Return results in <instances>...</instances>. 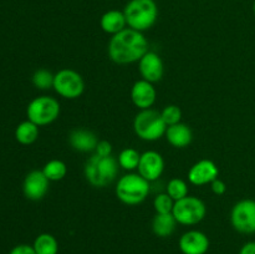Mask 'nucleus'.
<instances>
[{
    "label": "nucleus",
    "mask_w": 255,
    "mask_h": 254,
    "mask_svg": "<svg viewBox=\"0 0 255 254\" xmlns=\"http://www.w3.org/2000/svg\"><path fill=\"white\" fill-rule=\"evenodd\" d=\"M148 51V41L143 32L126 27L112 35L109 42V56L120 65L138 62Z\"/></svg>",
    "instance_id": "nucleus-1"
},
{
    "label": "nucleus",
    "mask_w": 255,
    "mask_h": 254,
    "mask_svg": "<svg viewBox=\"0 0 255 254\" xmlns=\"http://www.w3.org/2000/svg\"><path fill=\"white\" fill-rule=\"evenodd\" d=\"M119 166V161L115 157H101L95 153L85 163V178L91 186L104 188L116 179Z\"/></svg>",
    "instance_id": "nucleus-2"
},
{
    "label": "nucleus",
    "mask_w": 255,
    "mask_h": 254,
    "mask_svg": "<svg viewBox=\"0 0 255 254\" xmlns=\"http://www.w3.org/2000/svg\"><path fill=\"white\" fill-rule=\"evenodd\" d=\"M127 26L137 31L151 29L158 17V7L154 0H129L124 10Z\"/></svg>",
    "instance_id": "nucleus-3"
},
{
    "label": "nucleus",
    "mask_w": 255,
    "mask_h": 254,
    "mask_svg": "<svg viewBox=\"0 0 255 254\" xmlns=\"http://www.w3.org/2000/svg\"><path fill=\"white\" fill-rule=\"evenodd\" d=\"M149 182L139 173H127L116 184V196L127 206L142 203L148 197Z\"/></svg>",
    "instance_id": "nucleus-4"
},
{
    "label": "nucleus",
    "mask_w": 255,
    "mask_h": 254,
    "mask_svg": "<svg viewBox=\"0 0 255 254\" xmlns=\"http://www.w3.org/2000/svg\"><path fill=\"white\" fill-rule=\"evenodd\" d=\"M134 133L143 141H157L164 136L167 129L166 122L161 116V112L156 110H141L133 120Z\"/></svg>",
    "instance_id": "nucleus-5"
},
{
    "label": "nucleus",
    "mask_w": 255,
    "mask_h": 254,
    "mask_svg": "<svg viewBox=\"0 0 255 254\" xmlns=\"http://www.w3.org/2000/svg\"><path fill=\"white\" fill-rule=\"evenodd\" d=\"M27 120L37 126H46L56 121L60 115V104L55 97L39 96L27 105Z\"/></svg>",
    "instance_id": "nucleus-6"
},
{
    "label": "nucleus",
    "mask_w": 255,
    "mask_h": 254,
    "mask_svg": "<svg viewBox=\"0 0 255 254\" xmlns=\"http://www.w3.org/2000/svg\"><path fill=\"white\" fill-rule=\"evenodd\" d=\"M206 213L207 207L204 202L194 196H187L179 201H176L172 211L177 223L183 226H194L199 223L204 219Z\"/></svg>",
    "instance_id": "nucleus-7"
},
{
    "label": "nucleus",
    "mask_w": 255,
    "mask_h": 254,
    "mask_svg": "<svg viewBox=\"0 0 255 254\" xmlns=\"http://www.w3.org/2000/svg\"><path fill=\"white\" fill-rule=\"evenodd\" d=\"M54 90L64 99L75 100L84 94L85 81L75 70L62 69L55 74Z\"/></svg>",
    "instance_id": "nucleus-8"
},
{
    "label": "nucleus",
    "mask_w": 255,
    "mask_h": 254,
    "mask_svg": "<svg viewBox=\"0 0 255 254\" xmlns=\"http://www.w3.org/2000/svg\"><path fill=\"white\" fill-rule=\"evenodd\" d=\"M231 222L237 232L243 234L255 233V201L242 199L234 204L231 212Z\"/></svg>",
    "instance_id": "nucleus-9"
},
{
    "label": "nucleus",
    "mask_w": 255,
    "mask_h": 254,
    "mask_svg": "<svg viewBox=\"0 0 255 254\" xmlns=\"http://www.w3.org/2000/svg\"><path fill=\"white\" fill-rule=\"evenodd\" d=\"M49 184L50 181L46 178L42 169L41 171L34 169L25 177L24 183H22V192L30 201H40L46 196L49 191Z\"/></svg>",
    "instance_id": "nucleus-10"
},
{
    "label": "nucleus",
    "mask_w": 255,
    "mask_h": 254,
    "mask_svg": "<svg viewBox=\"0 0 255 254\" xmlns=\"http://www.w3.org/2000/svg\"><path fill=\"white\" fill-rule=\"evenodd\" d=\"M137 169H138V173L148 182L156 181L163 173V157L156 151H146L141 154Z\"/></svg>",
    "instance_id": "nucleus-11"
},
{
    "label": "nucleus",
    "mask_w": 255,
    "mask_h": 254,
    "mask_svg": "<svg viewBox=\"0 0 255 254\" xmlns=\"http://www.w3.org/2000/svg\"><path fill=\"white\" fill-rule=\"evenodd\" d=\"M138 70L142 79L154 84L163 77V61L154 51H147L138 61Z\"/></svg>",
    "instance_id": "nucleus-12"
},
{
    "label": "nucleus",
    "mask_w": 255,
    "mask_h": 254,
    "mask_svg": "<svg viewBox=\"0 0 255 254\" xmlns=\"http://www.w3.org/2000/svg\"><path fill=\"white\" fill-rule=\"evenodd\" d=\"M219 169L211 159H201L191 167L188 179L194 186H204L218 178Z\"/></svg>",
    "instance_id": "nucleus-13"
},
{
    "label": "nucleus",
    "mask_w": 255,
    "mask_h": 254,
    "mask_svg": "<svg viewBox=\"0 0 255 254\" xmlns=\"http://www.w3.org/2000/svg\"><path fill=\"white\" fill-rule=\"evenodd\" d=\"M157 91L154 89L152 82L146 81V80H138L133 84L131 89V99L132 102L139 110L151 109L156 101Z\"/></svg>",
    "instance_id": "nucleus-14"
},
{
    "label": "nucleus",
    "mask_w": 255,
    "mask_h": 254,
    "mask_svg": "<svg viewBox=\"0 0 255 254\" xmlns=\"http://www.w3.org/2000/svg\"><path fill=\"white\" fill-rule=\"evenodd\" d=\"M179 249L183 254H206L209 238L201 231H188L179 239Z\"/></svg>",
    "instance_id": "nucleus-15"
},
{
    "label": "nucleus",
    "mask_w": 255,
    "mask_h": 254,
    "mask_svg": "<svg viewBox=\"0 0 255 254\" xmlns=\"http://www.w3.org/2000/svg\"><path fill=\"white\" fill-rule=\"evenodd\" d=\"M69 142L70 146H71L75 151L86 153V152H95L97 143H99V138H97L96 134L92 131H90V129L76 128L72 129V131L70 132Z\"/></svg>",
    "instance_id": "nucleus-16"
},
{
    "label": "nucleus",
    "mask_w": 255,
    "mask_h": 254,
    "mask_svg": "<svg viewBox=\"0 0 255 254\" xmlns=\"http://www.w3.org/2000/svg\"><path fill=\"white\" fill-rule=\"evenodd\" d=\"M164 136H166L167 141L177 148L187 147L193 138L192 129L189 128V126H187L186 124H182V122L167 127Z\"/></svg>",
    "instance_id": "nucleus-17"
},
{
    "label": "nucleus",
    "mask_w": 255,
    "mask_h": 254,
    "mask_svg": "<svg viewBox=\"0 0 255 254\" xmlns=\"http://www.w3.org/2000/svg\"><path fill=\"white\" fill-rule=\"evenodd\" d=\"M100 25L105 32L115 35L126 29V16H125L124 11H120V10H109L101 16Z\"/></svg>",
    "instance_id": "nucleus-18"
},
{
    "label": "nucleus",
    "mask_w": 255,
    "mask_h": 254,
    "mask_svg": "<svg viewBox=\"0 0 255 254\" xmlns=\"http://www.w3.org/2000/svg\"><path fill=\"white\" fill-rule=\"evenodd\" d=\"M177 221L172 213H156L152 221V231L157 237L166 238L173 233Z\"/></svg>",
    "instance_id": "nucleus-19"
},
{
    "label": "nucleus",
    "mask_w": 255,
    "mask_h": 254,
    "mask_svg": "<svg viewBox=\"0 0 255 254\" xmlns=\"http://www.w3.org/2000/svg\"><path fill=\"white\" fill-rule=\"evenodd\" d=\"M39 137V126L30 120L17 125L15 129V138L21 144H31Z\"/></svg>",
    "instance_id": "nucleus-20"
},
{
    "label": "nucleus",
    "mask_w": 255,
    "mask_h": 254,
    "mask_svg": "<svg viewBox=\"0 0 255 254\" xmlns=\"http://www.w3.org/2000/svg\"><path fill=\"white\" fill-rule=\"evenodd\" d=\"M36 254H57L59 253V243L52 234L42 233L35 238L34 244Z\"/></svg>",
    "instance_id": "nucleus-21"
},
{
    "label": "nucleus",
    "mask_w": 255,
    "mask_h": 254,
    "mask_svg": "<svg viewBox=\"0 0 255 254\" xmlns=\"http://www.w3.org/2000/svg\"><path fill=\"white\" fill-rule=\"evenodd\" d=\"M42 172H44V174L50 182H56L65 178L67 173V167L61 159H51V161L45 164Z\"/></svg>",
    "instance_id": "nucleus-22"
},
{
    "label": "nucleus",
    "mask_w": 255,
    "mask_h": 254,
    "mask_svg": "<svg viewBox=\"0 0 255 254\" xmlns=\"http://www.w3.org/2000/svg\"><path fill=\"white\" fill-rule=\"evenodd\" d=\"M139 159H141V153L137 149L131 148H125L122 149L121 153L119 156V164L126 171H133V169L138 168Z\"/></svg>",
    "instance_id": "nucleus-23"
},
{
    "label": "nucleus",
    "mask_w": 255,
    "mask_h": 254,
    "mask_svg": "<svg viewBox=\"0 0 255 254\" xmlns=\"http://www.w3.org/2000/svg\"><path fill=\"white\" fill-rule=\"evenodd\" d=\"M167 194L173 199L174 202L184 198L188 196V186L186 182L181 178H172L167 184Z\"/></svg>",
    "instance_id": "nucleus-24"
},
{
    "label": "nucleus",
    "mask_w": 255,
    "mask_h": 254,
    "mask_svg": "<svg viewBox=\"0 0 255 254\" xmlns=\"http://www.w3.org/2000/svg\"><path fill=\"white\" fill-rule=\"evenodd\" d=\"M55 75L46 69H39L32 75V84L39 90H49L54 87Z\"/></svg>",
    "instance_id": "nucleus-25"
},
{
    "label": "nucleus",
    "mask_w": 255,
    "mask_h": 254,
    "mask_svg": "<svg viewBox=\"0 0 255 254\" xmlns=\"http://www.w3.org/2000/svg\"><path fill=\"white\" fill-rule=\"evenodd\" d=\"M153 207L156 213H172L174 207V201L167 193H161L154 198Z\"/></svg>",
    "instance_id": "nucleus-26"
},
{
    "label": "nucleus",
    "mask_w": 255,
    "mask_h": 254,
    "mask_svg": "<svg viewBox=\"0 0 255 254\" xmlns=\"http://www.w3.org/2000/svg\"><path fill=\"white\" fill-rule=\"evenodd\" d=\"M161 116L162 119H163V121L166 122L167 127H168L172 126V125H176L181 122L182 111L178 106H176V105H168V106H166L161 111Z\"/></svg>",
    "instance_id": "nucleus-27"
},
{
    "label": "nucleus",
    "mask_w": 255,
    "mask_h": 254,
    "mask_svg": "<svg viewBox=\"0 0 255 254\" xmlns=\"http://www.w3.org/2000/svg\"><path fill=\"white\" fill-rule=\"evenodd\" d=\"M95 153L101 157L112 156V144L109 141H105V139L104 141H99L96 149H95Z\"/></svg>",
    "instance_id": "nucleus-28"
},
{
    "label": "nucleus",
    "mask_w": 255,
    "mask_h": 254,
    "mask_svg": "<svg viewBox=\"0 0 255 254\" xmlns=\"http://www.w3.org/2000/svg\"><path fill=\"white\" fill-rule=\"evenodd\" d=\"M9 254H36L34 247L29 244H19L10 251Z\"/></svg>",
    "instance_id": "nucleus-29"
},
{
    "label": "nucleus",
    "mask_w": 255,
    "mask_h": 254,
    "mask_svg": "<svg viewBox=\"0 0 255 254\" xmlns=\"http://www.w3.org/2000/svg\"><path fill=\"white\" fill-rule=\"evenodd\" d=\"M211 186H212V191H213V193L217 194V196H222V194L226 193L227 191L226 183H224L223 181H221L219 178L214 179V181L211 183Z\"/></svg>",
    "instance_id": "nucleus-30"
},
{
    "label": "nucleus",
    "mask_w": 255,
    "mask_h": 254,
    "mask_svg": "<svg viewBox=\"0 0 255 254\" xmlns=\"http://www.w3.org/2000/svg\"><path fill=\"white\" fill-rule=\"evenodd\" d=\"M239 254H255V242H248L244 244Z\"/></svg>",
    "instance_id": "nucleus-31"
},
{
    "label": "nucleus",
    "mask_w": 255,
    "mask_h": 254,
    "mask_svg": "<svg viewBox=\"0 0 255 254\" xmlns=\"http://www.w3.org/2000/svg\"><path fill=\"white\" fill-rule=\"evenodd\" d=\"M253 11H254V14H255V0H254V4H253Z\"/></svg>",
    "instance_id": "nucleus-32"
}]
</instances>
